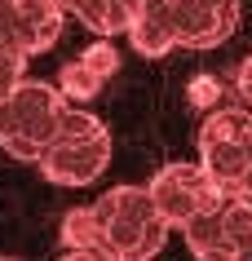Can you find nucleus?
I'll return each mask as SVG.
<instances>
[{
  "mask_svg": "<svg viewBox=\"0 0 252 261\" xmlns=\"http://www.w3.org/2000/svg\"><path fill=\"white\" fill-rule=\"evenodd\" d=\"M93 226H98V252L120 261H155L168 244V221L155 213L146 186H111L93 204Z\"/></svg>",
  "mask_w": 252,
  "mask_h": 261,
  "instance_id": "nucleus-1",
  "label": "nucleus"
},
{
  "mask_svg": "<svg viewBox=\"0 0 252 261\" xmlns=\"http://www.w3.org/2000/svg\"><path fill=\"white\" fill-rule=\"evenodd\" d=\"M67 115H71V102L58 93V84L27 75L0 102V151L22 160V164H36L53 146Z\"/></svg>",
  "mask_w": 252,
  "mask_h": 261,
  "instance_id": "nucleus-2",
  "label": "nucleus"
},
{
  "mask_svg": "<svg viewBox=\"0 0 252 261\" xmlns=\"http://www.w3.org/2000/svg\"><path fill=\"white\" fill-rule=\"evenodd\" d=\"M199 168L221 195L252 204V111L217 107L199 124Z\"/></svg>",
  "mask_w": 252,
  "mask_h": 261,
  "instance_id": "nucleus-3",
  "label": "nucleus"
},
{
  "mask_svg": "<svg viewBox=\"0 0 252 261\" xmlns=\"http://www.w3.org/2000/svg\"><path fill=\"white\" fill-rule=\"evenodd\" d=\"M111 164V133L98 115H89L84 107H71V115L62 120L53 146L36 160L44 177L53 186H93Z\"/></svg>",
  "mask_w": 252,
  "mask_h": 261,
  "instance_id": "nucleus-4",
  "label": "nucleus"
},
{
  "mask_svg": "<svg viewBox=\"0 0 252 261\" xmlns=\"http://www.w3.org/2000/svg\"><path fill=\"white\" fill-rule=\"evenodd\" d=\"M182 239L195 261H235L252 244V204L239 195H221L208 213L182 226Z\"/></svg>",
  "mask_w": 252,
  "mask_h": 261,
  "instance_id": "nucleus-5",
  "label": "nucleus"
},
{
  "mask_svg": "<svg viewBox=\"0 0 252 261\" xmlns=\"http://www.w3.org/2000/svg\"><path fill=\"white\" fill-rule=\"evenodd\" d=\"M146 191H151L155 213L168 221V230L190 226L199 213H208L221 199V191L208 181V173L199 168V160H173V164H164L146 181Z\"/></svg>",
  "mask_w": 252,
  "mask_h": 261,
  "instance_id": "nucleus-6",
  "label": "nucleus"
},
{
  "mask_svg": "<svg viewBox=\"0 0 252 261\" xmlns=\"http://www.w3.org/2000/svg\"><path fill=\"white\" fill-rule=\"evenodd\" d=\"M243 0H173V40L177 49H217L235 36Z\"/></svg>",
  "mask_w": 252,
  "mask_h": 261,
  "instance_id": "nucleus-7",
  "label": "nucleus"
},
{
  "mask_svg": "<svg viewBox=\"0 0 252 261\" xmlns=\"http://www.w3.org/2000/svg\"><path fill=\"white\" fill-rule=\"evenodd\" d=\"M0 18H5V27H9L18 49L27 58H36V54H49L58 44L67 9H62V0H14Z\"/></svg>",
  "mask_w": 252,
  "mask_h": 261,
  "instance_id": "nucleus-8",
  "label": "nucleus"
},
{
  "mask_svg": "<svg viewBox=\"0 0 252 261\" xmlns=\"http://www.w3.org/2000/svg\"><path fill=\"white\" fill-rule=\"evenodd\" d=\"M124 36L142 58H164V54L177 49V40H173V18H168L164 0H142L137 9L128 14Z\"/></svg>",
  "mask_w": 252,
  "mask_h": 261,
  "instance_id": "nucleus-9",
  "label": "nucleus"
},
{
  "mask_svg": "<svg viewBox=\"0 0 252 261\" xmlns=\"http://www.w3.org/2000/svg\"><path fill=\"white\" fill-rule=\"evenodd\" d=\"M62 9H67V18H80L98 40H111L128 27L124 0H62Z\"/></svg>",
  "mask_w": 252,
  "mask_h": 261,
  "instance_id": "nucleus-10",
  "label": "nucleus"
},
{
  "mask_svg": "<svg viewBox=\"0 0 252 261\" xmlns=\"http://www.w3.org/2000/svg\"><path fill=\"white\" fill-rule=\"evenodd\" d=\"M53 84H58V93L67 97L71 107H80V102H93V97L102 93V84H106V80H102V75L89 67L84 58H75V62H67V67L58 71Z\"/></svg>",
  "mask_w": 252,
  "mask_h": 261,
  "instance_id": "nucleus-11",
  "label": "nucleus"
},
{
  "mask_svg": "<svg viewBox=\"0 0 252 261\" xmlns=\"http://www.w3.org/2000/svg\"><path fill=\"white\" fill-rule=\"evenodd\" d=\"M22 80H27V54L14 44L5 18H0V97L14 93V84H22Z\"/></svg>",
  "mask_w": 252,
  "mask_h": 261,
  "instance_id": "nucleus-12",
  "label": "nucleus"
},
{
  "mask_svg": "<svg viewBox=\"0 0 252 261\" xmlns=\"http://www.w3.org/2000/svg\"><path fill=\"white\" fill-rule=\"evenodd\" d=\"M80 58H84V62H89L93 71H98L102 80H111L115 71H120V49H115L111 40H98V44H89V49H84Z\"/></svg>",
  "mask_w": 252,
  "mask_h": 261,
  "instance_id": "nucleus-13",
  "label": "nucleus"
},
{
  "mask_svg": "<svg viewBox=\"0 0 252 261\" xmlns=\"http://www.w3.org/2000/svg\"><path fill=\"white\" fill-rule=\"evenodd\" d=\"M217 97H221V89H217L212 75H199V80L190 84V102H195V107H212L217 111Z\"/></svg>",
  "mask_w": 252,
  "mask_h": 261,
  "instance_id": "nucleus-14",
  "label": "nucleus"
},
{
  "mask_svg": "<svg viewBox=\"0 0 252 261\" xmlns=\"http://www.w3.org/2000/svg\"><path fill=\"white\" fill-rule=\"evenodd\" d=\"M235 89H239V97L252 107V54L243 58V67H239V75H235Z\"/></svg>",
  "mask_w": 252,
  "mask_h": 261,
  "instance_id": "nucleus-15",
  "label": "nucleus"
},
{
  "mask_svg": "<svg viewBox=\"0 0 252 261\" xmlns=\"http://www.w3.org/2000/svg\"><path fill=\"white\" fill-rule=\"evenodd\" d=\"M235 261H252V244H248V248H243V252H239V257H235Z\"/></svg>",
  "mask_w": 252,
  "mask_h": 261,
  "instance_id": "nucleus-16",
  "label": "nucleus"
},
{
  "mask_svg": "<svg viewBox=\"0 0 252 261\" xmlns=\"http://www.w3.org/2000/svg\"><path fill=\"white\" fill-rule=\"evenodd\" d=\"M137 5H142V0H124V14H133V9H137Z\"/></svg>",
  "mask_w": 252,
  "mask_h": 261,
  "instance_id": "nucleus-17",
  "label": "nucleus"
},
{
  "mask_svg": "<svg viewBox=\"0 0 252 261\" xmlns=\"http://www.w3.org/2000/svg\"><path fill=\"white\" fill-rule=\"evenodd\" d=\"M164 5H173V0H164Z\"/></svg>",
  "mask_w": 252,
  "mask_h": 261,
  "instance_id": "nucleus-18",
  "label": "nucleus"
},
{
  "mask_svg": "<svg viewBox=\"0 0 252 261\" xmlns=\"http://www.w3.org/2000/svg\"><path fill=\"white\" fill-rule=\"evenodd\" d=\"M0 261H9V257H0Z\"/></svg>",
  "mask_w": 252,
  "mask_h": 261,
  "instance_id": "nucleus-19",
  "label": "nucleus"
},
{
  "mask_svg": "<svg viewBox=\"0 0 252 261\" xmlns=\"http://www.w3.org/2000/svg\"><path fill=\"white\" fill-rule=\"evenodd\" d=\"M0 102H5V97H0Z\"/></svg>",
  "mask_w": 252,
  "mask_h": 261,
  "instance_id": "nucleus-20",
  "label": "nucleus"
}]
</instances>
